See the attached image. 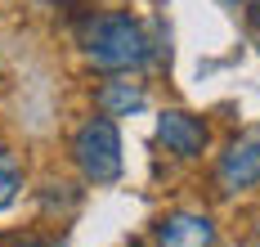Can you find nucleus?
<instances>
[{
	"instance_id": "9",
	"label": "nucleus",
	"mask_w": 260,
	"mask_h": 247,
	"mask_svg": "<svg viewBox=\"0 0 260 247\" xmlns=\"http://www.w3.org/2000/svg\"><path fill=\"white\" fill-rule=\"evenodd\" d=\"M247 23H251V36L260 41V0H251V9H247Z\"/></svg>"
},
{
	"instance_id": "8",
	"label": "nucleus",
	"mask_w": 260,
	"mask_h": 247,
	"mask_svg": "<svg viewBox=\"0 0 260 247\" xmlns=\"http://www.w3.org/2000/svg\"><path fill=\"white\" fill-rule=\"evenodd\" d=\"M14 247H68V243H58V238H18Z\"/></svg>"
},
{
	"instance_id": "3",
	"label": "nucleus",
	"mask_w": 260,
	"mask_h": 247,
	"mask_svg": "<svg viewBox=\"0 0 260 247\" xmlns=\"http://www.w3.org/2000/svg\"><path fill=\"white\" fill-rule=\"evenodd\" d=\"M256 184H260V135H242L215 162V193L238 198V193L256 189Z\"/></svg>"
},
{
	"instance_id": "5",
	"label": "nucleus",
	"mask_w": 260,
	"mask_h": 247,
	"mask_svg": "<svg viewBox=\"0 0 260 247\" xmlns=\"http://www.w3.org/2000/svg\"><path fill=\"white\" fill-rule=\"evenodd\" d=\"M153 243L157 247H215L220 229L207 211H166L153 220Z\"/></svg>"
},
{
	"instance_id": "7",
	"label": "nucleus",
	"mask_w": 260,
	"mask_h": 247,
	"mask_svg": "<svg viewBox=\"0 0 260 247\" xmlns=\"http://www.w3.org/2000/svg\"><path fill=\"white\" fill-rule=\"evenodd\" d=\"M18 193H23V162L0 144V211H5V207H14V202H18Z\"/></svg>"
},
{
	"instance_id": "1",
	"label": "nucleus",
	"mask_w": 260,
	"mask_h": 247,
	"mask_svg": "<svg viewBox=\"0 0 260 247\" xmlns=\"http://www.w3.org/2000/svg\"><path fill=\"white\" fill-rule=\"evenodd\" d=\"M81 54L104 77H130V72H139L148 63L153 41H148L144 23L130 9H112V14H90L85 18V27H81Z\"/></svg>"
},
{
	"instance_id": "4",
	"label": "nucleus",
	"mask_w": 260,
	"mask_h": 247,
	"mask_svg": "<svg viewBox=\"0 0 260 247\" xmlns=\"http://www.w3.org/2000/svg\"><path fill=\"white\" fill-rule=\"evenodd\" d=\"M157 144L166 153H175L180 162H193L202 158L211 144V126L198 117V112H184V108H166L157 117Z\"/></svg>"
},
{
	"instance_id": "2",
	"label": "nucleus",
	"mask_w": 260,
	"mask_h": 247,
	"mask_svg": "<svg viewBox=\"0 0 260 247\" xmlns=\"http://www.w3.org/2000/svg\"><path fill=\"white\" fill-rule=\"evenodd\" d=\"M72 162H77L81 180L104 189V184H117L121 180V131L112 117H85L72 135Z\"/></svg>"
},
{
	"instance_id": "11",
	"label": "nucleus",
	"mask_w": 260,
	"mask_h": 247,
	"mask_svg": "<svg viewBox=\"0 0 260 247\" xmlns=\"http://www.w3.org/2000/svg\"><path fill=\"white\" fill-rule=\"evenodd\" d=\"M224 5H247V0H224Z\"/></svg>"
},
{
	"instance_id": "10",
	"label": "nucleus",
	"mask_w": 260,
	"mask_h": 247,
	"mask_svg": "<svg viewBox=\"0 0 260 247\" xmlns=\"http://www.w3.org/2000/svg\"><path fill=\"white\" fill-rule=\"evenodd\" d=\"M256 238H260V207H256Z\"/></svg>"
},
{
	"instance_id": "6",
	"label": "nucleus",
	"mask_w": 260,
	"mask_h": 247,
	"mask_svg": "<svg viewBox=\"0 0 260 247\" xmlns=\"http://www.w3.org/2000/svg\"><path fill=\"white\" fill-rule=\"evenodd\" d=\"M144 104H148V95H144V85L139 81H126V77H112V81H104L99 90H94V108L104 112V117H130V112H144Z\"/></svg>"
}]
</instances>
